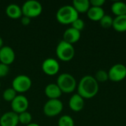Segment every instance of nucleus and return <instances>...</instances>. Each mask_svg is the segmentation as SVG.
Instances as JSON below:
<instances>
[{
    "instance_id": "nucleus-27",
    "label": "nucleus",
    "mask_w": 126,
    "mask_h": 126,
    "mask_svg": "<svg viewBox=\"0 0 126 126\" xmlns=\"http://www.w3.org/2000/svg\"><path fill=\"white\" fill-rule=\"evenodd\" d=\"M10 72V67L8 65L0 63V78H4L8 75Z\"/></svg>"
},
{
    "instance_id": "nucleus-6",
    "label": "nucleus",
    "mask_w": 126,
    "mask_h": 126,
    "mask_svg": "<svg viewBox=\"0 0 126 126\" xmlns=\"http://www.w3.org/2000/svg\"><path fill=\"white\" fill-rule=\"evenodd\" d=\"M63 104L59 99H49L43 107L44 113L47 117H55L61 114Z\"/></svg>"
},
{
    "instance_id": "nucleus-29",
    "label": "nucleus",
    "mask_w": 126,
    "mask_h": 126,
    "mask_svg": "<svg viewBox=\"0 0 126 126\" xmlns=\"http://www.w3.org/2000/svg\"><path fill=\"white\" fill-rule=\"evenodd\" d=\"M31 21V18L27 17V16H22L21 17V23L24 25V26H27V25H29Z\"/></svg>"
},
{
    "instance_id": "nucleus-28",
    "label": "nucleus",
    "mask_w": 126,
    "mask_h": 126,
    "mask_svg": "<svg viewBox=\"0 0 126 126\" xmlns=\"http://www.w3.org/2000/svg\"><path fill=\"white\" fill-rule=\"evenodd\" d=\"M89 1L92 7H103V6L106 3L105 0H91Z\"/></svg>"
},
{
    "instance_id": "nucleus-30",
    "label": "nucleus",
    "mask_w": 126,
    "mask_h": 126,
    "mask_svg": "<svg viewBox=\"0 0 126 126\" xmlns=\"http://www.w3.org/2000/svg\"><path fill=\"white\" fill-rule=\"evenodd\" d=\"M26 126H40V125H38V123H31L27 125Z\"/></svg>"
},
{
    "instance_id": "nucleus-13",
    "label": "nucleus",
    "mask_w": 126,
    "mask_h": 126,
    "mask_svg": "<svg viewBox=\"0 0 126 126\" xmlns=\"http://www.w3.org/2000/svg\"><path fill=\"white\" fill-rule=\"evenodd\" d=\"M80 32L73 27L67 28L63 34V40L72 44L78 42L80 38Z\"/></svg>"
},
{
    "instance_id": "nucleus-31",
    "label": "nucleus",
    "mask_w": 126,
    "mask_h": 126,
    "mask_svg": "<svg viewBox=\"0 0 126 126\" xmlns=\"http://www.w3.org/2000/svg\"><path fill=\"white\" fill-rule=\"evenodd\" d=\"M3 44H4V42H3V39H2V38H1V37H0V49L4 46V45H3Z\"/></svg>"
},
{
    "instance_id": "nucleus-25",
    "label": "nucleus",
    "mask_w": 126,
    "mask_h": 126,
    "mask_svg": "<svg viewBox=\"0 0 126 126\" xmlns=\"http://www.w3.org/2000/svg\"><path fill=\"white\" fill-rule=\"evenodd\" d=\"M113 21H114V18L111 16L105 14L104 16L100 19V24L101 25L102 27H103L105 29H108V28L112 27Z\"/></svg>"
},
{
    "instance_id": "nucleus-22",
    "label": "nucleus",
    "mask_w": 126,
    "mask_h": 126,
    "mask_svg": "<svg viewBox=\"0 0 126 126\" xmlns=\"http://www.w3.org/2000/svg\"><path fill=\"white\" fill-rule=\"evenodd\" d=\"M58 126H75V122L72 117L69 115H63L61 116L58 121Z\"/></svg>"
},
{
    "instance_id": "nucleus-5",
    "label": "nucleus",
    "mask_w": 126,
    "mask_h": 126,
    "mask_svg": "<svg viewBox=\"0 0 126 126\" xmlns=\"http://www.w3.org/2000/svg\"><path fill=\"white\" fill-rule=\"evenodd\" d=\"M23 16L29 18H34L38 16L43 10L42 4L37 0H27L24 1L21 6Z\"/></svg>"
},
{
    "instance_id": "nucleus-3",
    "label": "nucleus",
    "mask_w": 126,
    "mask_h": 126,
    "mask_svg": "<svg viewBox=\"0 0 126 126\" xmlns=\"http://www.w3.org/2000/svg\"><path fill=\"white\" fill-rule=\"evenodd\" d=\"M56 83L63 93H72L77 87V81L69 73H61L56 80Z\"/></svg>"
},
{
    "instance_id": "nucleus-8",
    "label": "nucleus",
    "mask_w": 126,
    "mask_h": 126,
    "mask_svg": "<svg viewBox=\"0 0 126 126\" xmlns=\"http://www.w3.org/2000/svg\"><path fill=\"white\" fill-rule=\"evenodd\" d=\"M109 79L114 82H120L126 78V66L122 63L113 65L108 72Z\"/></svg>"
},
{
    "instance_id": "nucleus-1",
    "label": "nucleus",
    "mask_w": 126,
    "mask_h": 126,
    "mask_svg": "<svg viewBox=\"0 0 126 126\" xmlns=\"http://www.w3.org/2000/svg\"><path fill=\"white\" fill-rule=\"evenodd\" d=\"M78 94L83 98L90 99L96 96L99 91V84L93 76H83L77 85Z\"/></svg>"
},
{
    "instance_id": "nucleus-15",
    "label": "nucleus",
    "mask_w": 126,
    "mask_h": 126,
    "mask_svg": "<svg viewBox=\"0 0 126 126\" xmlns=\"http://www.w3.org/2000/svg\"><path fill=\"white\" fill-rule=\"evenodd\" d=\"M84 98H83L80 95H79L78 93L74 94L71 96L69 100V108L74 111H81L84 107Z\"/></svg>"
},
{
    "instance_id": "nucleus-32",
    "label": "nucleus",
    "mask_w": 126,
    "mask_h": 126,
    "mask_svg": "<svg viewBox=\"0 0 126 126\" xmlns=\"http://www.w3.org/2000/svg\"><path fill=\"white\" fill-rule=\"evenodd\" d=\"M0 88H1V81H0Z\"/></svg>"
},
{
    "instance_id": "nucleus-19",
    "label": "nucleus",
    "mask_w": 126,
    "mask_h": 126,
    "mask_svg": "<svg viewBox=\"0 0 126 126\" xmlns=\"http://www.w3.org/2000/svg\"><path fill=\"white\" fill-rule=\"evenodd\" d=\"M112 27L117 32H126V15L116 16L113 21Z\"/></svg>"
},
{
    "instance_id": "nucleus-23",
    "label": "nucleus",
    "mask_w": 126,
    "mask_h": 126,
    "mask_svg": "<svg viewBox=\"0 0 126 126\" xmlns=\"http://www.w3.org/2000/svg\"><path fill=\"white\" fill-rule=\"evenodd\" d=\"M31 121H32V115L27 111L18 114V122L20 123L27 126L31 123Z\"/></svg>"
},
{
    "instance_id": "nucleus-18",
    "label": "nucleus",
    "mask_w": 126,
    "mask_h": 126,
    "mask_svg": "<svg viewBox=\"0 0 126 126\" xmlns=\"http://www.w3.org/2000/svg\"><path fill=\"white\" fill-rule=\"evenodd\" d=\"M72 6L78 13H85L88 12L91 4L89 0H74Z\"/></svg>"
},
{
    "instance_id": "nucleus-12",
    "label": "nucleus",
    "mask_w": 126,
    "mask_h": 126,
    "mask_svg": "<svg viewBox=\"0 0 126 126\" xmlns=\"http://www.w3.org/2000/svg\"><path fill=\"white\" fill-rule=\"evenodd\" d=\"M18 123V114L13 111H7L0 117L1 126H17Z\"/></svg>"
},
{
    "instance_id": "nucleus-2",
    "label": "nucleus",
    "mask_w": 126,
    "mask_h": 126,
    "mask_svg": "<svg viewBox=\"0 0 126 126\" xmlns=\"http://www.w3.org/2000/svg\"><path fill=\"white\" fill-rule=\"evenodd\" d=\"M79 13L72 5L66 4L61 6L56 12V19L62 24H72L78 18Z\"/></svg>"
},
{
    "instance_id": "nucleus-24",
    "label": "nucleus",
    "mask_w": 126,
    "mask_h": 126,
    "mask_svg": "<svg viewBox=\"0 0 126 126\" xmlns=\"http://www.w3.org/2000/svg\"><path fill=\"white\" fill-rule=\"evenodd\" d=\"M94 78L97 81V83H104L109 80V74L106 70L100 69L95 73Z\"/></svg>"
},
{
    "instance_id": "nucleus-10",
    "label": "nucleus",
    "mask_w": 126,
    "mask_h": 126,
    "mask_svg": "<svg viewBox=\"0 0 126 126\" xmlns=\"http://www.w3.org/2000/svg\"><path fill=\"white\" fill-rule=\"evenodd\" d=\"M41 68L45 74L48 75H55L60 70V64L56 59L47 58L43 61Z\"/></svg>"
},
{
    "instance_id": "nucleus-16",
    "label": "nucleus",
    "mask_w": 126,
    "mask_h": 126,
    "mask_svg": "<svg viewBox=\"0 0 126 126\" xmlns=\"http://www.w3.org/2000/svg\"><path fill=\"white\" fill-rule=\"evenodd\" d=\"M5 13L7 15V16L13 19L19 18L23 16L21 7H20L18 4H15V3L9 4L6 7Z\"/></svg>"
},
{
    "instance_id": "nucleus-20",
    "label": "nucleus",
    "mask_w": 126,
    "mask_h": 126,
    "mask_svg": "<svg viewBox=\"0 0 126 126\" xmlns=\"http://www.w3.org/2000/svg\"><path fill=\"white\" fill-rule=\"evenodd\" d=\"M111 11L116 16H124L126 15V4L123 1H114L111 4Z\"/></svg>"
},
{
    "instance_id": "nucleus-11",
    "label": "nucleus",
    "mask_w": 126,
    "mask_h": 126,
    "mask_svg": "<svg viewBox=\"0 0 126 126\" xmlns=\"http://www.w3.org/2000/svg\"><path fill=\"white\" fill-rule=\"evenodd\" d=\"M16 58L14 50L10 46H3L0 49V63L10 65Z\"/></svg>"
},
{
    "instance_id": "nucleus-7",
    "label": "nucleus",
    "mask_w": 126,
    "mask_h": 126,
    "mask_svg": "<svg viewBox=\"0 0 126 126\" xmlns=\"http://www.w3.org/2000/svg\"><path fill=\"white\" fill-rule=\"evenodd\" d=\"M32 86L30 78L26 75H18L12 81V88L18 93H23L28 91Z\"/></svg>"
},
{
    "instance_id": "nucleus-14",
    "label": "nucleus",
    "mask_w": 126,
    "mask_h": 126,
    "mask_svg": "<svg viewBox=\"0 0 126 126\" xmlns=\"http://www.w3.org/2000/svg\"><path fill=\"white\" fill-rule=\"evenodd\" d=\"M62 93L56 83H50L44 88V94L49 99H59Z\"/></svg>"
},
{
    "instance_id": "nucleus-26",
    "label": "nucleus",
    "mask_w": 126,
    "mask_h": 126,
    "mask_svg": "<svg viewBox=\"0 0 126 126\" xmlns=\"http://www.w3.org/2000/svg\"><path fill=\"white\" fill-rule=\"evenodd\" d=\"M71 24H72V27L75 28V30H77L80 32L81 30H83L85 27V23H84L83 20L80 18L79 17L76 20H75Z\"/></svg>"
},
{
    "instance_id": "nucleus-21",
    "label": "nucleus",
    "mask_w": 126,
    "mask_h": 126,
    "mask_svg": "<svg viewBox=\"0 0 126 126\" xmlns=\"http://www.w3.org/2000/svg\"><path fill=\"white\" fill-rule=\"evenodd\" d=\"M17 96V92L15 91V89L12 87H9L7 88L6 89L4 90L3 93H2V97L3 99L5 101L7 102H12L14 98Z\"/></svg>"
},
{
    "instance_id": "nucleus-9",
    "label": "nucleus",
    "mask_w": 126,
    "mask_h": 126,
    "mask_svg": "<svg viewBox=\"0 0 126 126\" xmlns=\"http://www.w3.org/2000/svg\"><path fill=\"white\" fill-rule=\"evenodd\" d=\"M10 106L12 111L18 114L27 110L29 107V100L24 95L17 94L14 100L10 103Z\"/></svg>"
},
{
    "instance_id": "nucleus-4",
    "label": "nucleus",
    "mask_w": 126,
    "mask_h": 126,
    "mask_svg": "<svg viewBox=\"0 0 126 126\" xmlns=\"http://www.w3.org/2000/svg\"><path fill=\"white\" fill-rule=\"evenodd\" d=\"M55 52L57 57L61 61L66 62L71 61L74 58L75 50L72 44L61 40L56 47Z\"/></svg>"
},
{
    "instance_id": "nucleus-17",
    "label": "nucleus",
    "mask_w": 126,
    "mask_h": 126,
    "mask_svg": "<svg viewBox=\"0 0 126 126\" xmlns=\"http://www.w3.org/2000/svg\"><path fill=\"white\" fill-rule=\"evenodd\" d=\"M87 13V16L89 18L94 21H100V19L104 16L105 11L103 7H90Z\"/></svg>"
}]
</instances>
